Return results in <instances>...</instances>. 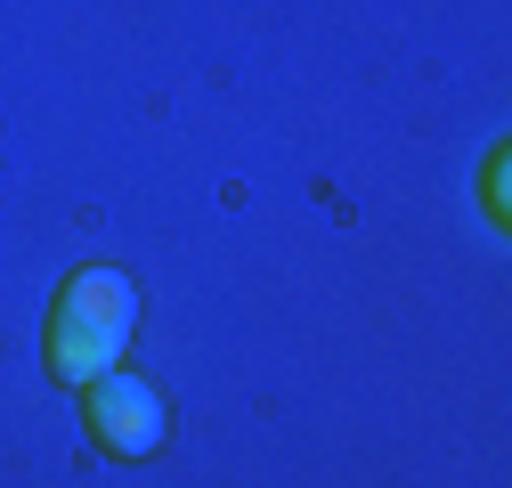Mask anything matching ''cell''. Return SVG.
Wrapping results in <instances>:
<instances>
[{
  "instance_id": "obj_1",
  "label": "cell",
  "mask_w": 512,
  "mask_h": 488,
  "mask_svg": "<svg viewBox=\"0 0 512 488\" xmlns=\"http://www.w3.org/2000/svg\"><path fill=\"white\" fill-rule=\"evenodd\" d=\"M139 326V293L122 269H82L66 293H57V318H49V366L57 383H98L122 366Z\"/></svg>"
},
{
  "instance_id": "obj_2",
  "label": "cell",
  "mask_w": 512,
  "mask_h": 488,
  "mask_svg": "<svg viewBox=\"0 0 512 488\" xmlns=\"http://www.w3.org/2000/svg\"><path fill=\"white\" fill-rule=\"evenodd\" d=\"M163 432H171V407H163V391L147 375H122L114 366V375L90 383V440L106 456H155Z\"/></svg>"
}]
</instances>
